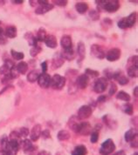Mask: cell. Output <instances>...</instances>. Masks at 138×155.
Listing matches in <instances>:
<instances>
[{
  "instance_id": "6da1fadb",
  "label": "cell",
  "mask_w": 138,
  "mask_h": 155,
  "mask_svg": "<svg viewBox=\"0 0 138 155\" xmlns=\"http://www.w3.org/2000/svg\"><path fill=\"white\" fill-rule=\"evenodd\" d=\"M95 2L98 8L103 9L108 12H116L120 8V2L118 0H100Z\"/></svg>"
},
{
  "instance_id": "7a4b0ae2",
  "label": "cell",
  "mask_w": 138,
  "mask_h": 155,
  "mask_svg": "<svg viewBox=\"0 0 138 155\" xmlns=\"http://www.w3.org/2000/svg\"><path fill=\"white\" fill-rule=\"evenodd\" d=\"M67 79L60 74H54L53 77H51V83L50 86L54 90H61L66 85Z\"/></svg>"
},
{
  "instance_id": "3957f363",
  "label": "cell",
  "mask_w": 138,
  "mask_h": 155,
  "mask_svg": "<svg viewBox=\"0 0 138 155\" xmlns=\"http://www.w3.org/2000/svg\"><path fill=\"white\" fill-rule=\"evenodd\" d=\"M115 150H116V145L113 140L108 139L102 144L100 148V153L102 155H109L113 153Z\"/></svg>"
},
{
  "instance_id": "277c9868",
  "label": "cell",
  "mask_w": 138,
  "mask_h": 155,
  "mask_svg": "<svg viewBox=\"0 0 138 155\" xmlns=\"http://www.w3.org/2000/svg\"><path fill=\"white\" fill-rule=\"evenodd\" d=\"M19 147L22 148L23 151L29 155H33L37 150V147L33 145L32 140H27V139L19 142Z\"/></svg>"
},
{
  "instance_id": "5b68a950",
  "label": "cell",
  "mask_w": 138,
  "mask_h": 155,
  "mask_svg": "<svg viewBox=\"0 0 138 155\" xmlns=\"http://www.w3.org/2000/svg\"><path fill=\"white\" fill-rule=\"evenodd\" d=\"M108 78H99L94 85V91L97 93H102L106 91L108 87Z\"/></svg>"
},
{
  "instance_id": "8992f818",
  "label": "cell",
  "mask_w": 138,
  "mask_h": 155,
  "mask_svg": "<svg viewBox=\"0 0 138 155\" xmlns=\"http://www.w3.org/2000/svg\"><path fill=\"white\" fill-rule=\"evenodd\" d=\"M93 113V109L90 106H82L80 107V109L78 110L77 113V117L80 120H87L88 119L90 116L92 115Z\"/></svg>"
},
{
  "instance_id": "52a82bcc",
  "label": "cell",
  "mask_w": 138,
  "mask_h": 155,
  "mask_svg": "<svg viewBox=\"0 0 138 155\" xmlns=\"http://www.w3.org/2000/svg\"><path fill=\"white\" fill-rule=\"evenodd\" d=\"M91 55L99 59H103L106 57V51L103 46L100 45H93L91 46Z\"/></svg>"
},
{
  "instance_id": "ba28073f",
  "label": "cell",
  "mask_w": 138,
  "mask_h": 155,
  "mask_svg": "<svg viewBox=\"0 0 138 155\" xmlns=\"http://www.w3.org/2000/svg\"><path fill=\"white\" fill-rule=\"evenodd\" d=\"M19 142L20 141L14 140H10L8 142V146L6 148L7 153L9 155H16L19 149Z\"/></svg>"
},
{
  "instance_id": "9c48e42d",
  "label": "cell",
  "mask_w": 138,
  "mask_h": 155,
  "mask_svg": "<svg viewBox=\"0 0 138 155\" xmlns=\"http://www.w3.org/2000/svg\"><path fill=\"white\" fill-rule=\"evenodd\" d=\"M122 55V51L121 50L118 49V48H113L110 49L107 53H106V58L107 60H109V62H114V61H116L118 60Z\"/></svg>"
},
{
  "instance_id": "30bf717a",
  "label": "cell",
  "mask_w": 138,
  "mask_h": 155,
  "mask_svg": "<svg viewBox=\"0 0 138 155\" xmlns=\"http://www.w3.org/2000/svg\"><path fill=\"white\" fill-rule=\"evenodd\" d=\"M88 83H89V77L84 73V74H81L80 76H78L77 79H76L75 85L77 88L85 89L88 85Z\"/></svg>"
},
{
  "instance_id": "8fae6325",
  "label": "cell",
  "mask_w": 138,
  "mask_h": 155,
  "mask_svg": "<svg viewBox=\"0 0 138 155\" xmlns=\"http://www.w3.org/2000/svg\"><path fill=\"white\" fill-rule=\"evenodd\" d=\"M38 84L42 88H48L51 83V76L47 73H41L38 78Z\"/></svg>"
},
{
  "instance_id": "7c38bea8",
  "label": "cell",
  "mask_w": 138,
  "mask_h": 155,
  "mask_svg": "<svg viewBox=\"0 0 138 155\" xmlns=\"http://www.w3.org/2000/svg\"><path fill=\"white\" fill-rule=\"evenodd\" d=\"M92 130H93V128H92L91 125L88 122H86V121L85 122H81L78 134H81V135H83V136H88L93 132Z\"/></svg>"
},
{
  "instance_id": "4fadbf2b",
  "label": "cell",
  "mask_w": 138,
  "mask_h": 155,
  "mask_svg": "<svg viewBox=\"0 0 138 155\" xmlns=\"http://www.w3.org/2000/svg\"><path fill=\"white\" fill-rule=\"evenodd\" d=\"M41 126L40 124H37L33 127L31 133H30V138H31V140L33 141H37L40 137L41 136Z\"/></svg>"
},
{
  "instance_id": "5bb4252c",
  "label": "cell",
  "mask_w": 138,
  "mask_h": 155,
  "mask_svg": "<svg viewBox=\"0 0 138 155\" xmlns=\"http://www.w3.org/2000/svg\"><path fill=\"white\" fill-rule=\"evenodd\" d=\"M78 120H79L78 117L72 116L68 120V127L73 132H74L77 134L79 133V128H80V124H81V122Z\"/></svg>"
},
{
  "instance_id": "9a60e30c",
  "label": "cell",
  "mask_w": 138,
  "mask_h": 155,
  "mask_svg": "<svg viewBox=\"0 0 138 155\" xmlns=\"http://www.w3.org/2000/svg\"><path fill=\"white\" fill-rule=\"evenodd\" d=\"M53 9V5L52 4H46V5H40L38 7L35 9V13L39 15H42L48 12Z\"/></svg>"
},
{
  "instance_id": "2e32d148",
  "label": "cell",
  "mask_w": 138,
  "mask_h": 155,
  "mask_svg": "<svg viewBox=\"0 0 138 155\" xmlns=\"http://www.w3.org/2000/svg\"><path fill=\"white\" fill-rule=\"evenodd\" d=\"M60 45L64 50H67L73 48V40L71 36L64 35L60 39Z\"/></svg>"
},
{
  "instance_id": "e0dca14e",
  "label": "cell",
  "mask_w": 138,
  "mask_h": 155,
  "mask_svg": "<svg viewBox=\"0 0 138 155\" xmlns=\"http://www.w3.org/2000/svg\"><path fill=\"white\" fill-rule=\"evenodd\" d=\"M113 78L116 79L118 81V83L120 85H127L129 83V78L126 77L125 75H123L121 71H117V72H114V75H113Z\"/></svg>"
},
{
  "instance_id": "ac0fdd59",
  "label": "cell",
  "mask_w": 138,
  "mask_h": 155,
  "mask_svg": "<svg viewBox=\"0 0 138 155\" xmlns=\"http://www.w3.org/2000/svg\"><path fill=\"white\" fill-rule=\"evenodd\" d=\"M45 44L46 45L49 47V48H56L57 47V45H58V41H57V38L54 35H47L46 39H45Z\"/></svg>"
},
{
  "instance_id": "d6986e66",
  "label": "cell",
  "mask_w": 138,
  "mask_h": 155,
  "mask_svg": "<svg viewBox=\"0 0 138 155\" xmlns=\"http://www.w3.org/2000/svg\"><path fill=\"white\" fill-rule=\"evenodd\" d=\"M64 58H63L61 55L58 54L57 56L53 57V61H52V68L53 69H58L60 67L62 66V64H64Z\"/></svg>"
},
{
  "instance_id": "ffe728a7",
  "label": "cell",
  "mask_w": 138,
  "mask_h": 155,
  "mask_svg": "<svg viewBox=\"0 0 138 155\" xmlns=\"http://www.w3.org/2000/svg\"><path fill=\"white\" fill-rule=\"evenodd\" d=\"M126 25H127V28H131L134 26V25L136 24V12H132L131 14L129 15L128 17L124 18Z\"/></svg>"
},
{
  "instance_id": "44dd1931",
  "label": "cell",
  "mask_w": 138,
  "mask_h": 155,
  "mask_svg": "<svg viewBox=\"0 0 138 155\" xmlns=\"http://www.w3.org/2000/svg\"><path fill=\"white\" fill-rule=\"evenodd\" d=\"M124 138L125 140L127 141V142H131L133 140H135L136 138H137V132H136V130L129 129V131L126 132Z\"/></svg>"
},
{
  "instance_id": "7402d4cb",
  "label": "cell",
  "mask_w": 138,
  "mask_h": 155,
  "mask_svg": "<svg viewBox=\"0 0 138 155\" xmlns=\"http://www.w3.org/2000/svg\"><path fill=\"white\" fill-rule=\"evenodd\" d=\"M5 35L6 36L7 38H14L17 37V28L13 26V25H11V26H8L5 31Z\"/></svg>"
},
{
  "instance_id": "603a6c76",
  "label": "cell",
  "mask_w": 138,
  "mask_h": 155,
  "mask_svg": "<svg viewBox=\"0 0 138 155\" xmlns=\"http://www.w3.org/2000/svg\"><path fill=\"white\" fill-rule=\"evenodd\" d=\"M87 153H88L87 147L83 145L75 147L74 151L72 152V155H87Z\"/></svg>"
},
{
  "instance_id": "cb8c5ba5",
  "label": "cell",
  "mask_w": 138,
  "mask_h": 155,
  "mask_svg": "<svg viewBox=\"0 0 138 155\" xmlns=\"http://www.w3.org/2000/svg\"><path fill=\"white\" fill-rule=\"evenodd\" d=\"M77 53L80 57V61H82L83 59L85 58V55H86V47H85V45L82 42H80L78 44Z\"/></svg>"
},
{
  "instance_id": "d4e9b609",
  "label": "cell",
  "mask_w": 138,
  "mask_h": 155,
  "mask_svg": "<svg viewBox=\"0 0 138 155\" xmlns=\"http://www.w3.org/2000/svg\"><path fill=\"white\" fill-rule=\"evenodd\" d=\"M40 73L39 70H33L32 71H30L27 75V80L31 83H34L35 81L38 80V78L40 77Z\"/></svg>"
},
{
  "instance_id": "484cf974",
  "label": "cell",
  "mask_w": 138,
  "mask_h": 155,
  "mask_svg": "<svg viewBox=\"0 0 138 155\" xmlns=\"http://www.w3.org/2000/svg\"><path fill=\"white\" fill-rule=\"evenodd\" d=\"M60 55L64 58V60L65 59H67V60H73L74 58V51H73V48L64 50Z\"/></svg>"
},
{
  "instance_id": "4316f807",
  "label": "cell",
  "mask_w": 138,
  "mask_h": 155,
  "mask_svg": "<svg viewBox=\"0 0 138 155\" xmlns=\"http://www.w3.org/2000/svg\"><path fill=\"white\" fill-rule=\"evenodd\" d=\"M25 38L27 40L28 45H33V46L38 45H37L38 40H37V38H36V37H35L32 32H27V33H26V34H25Z\"/></svg>"
},
{
  "instance_id": "83f0119b",
  "label": "cell",
  "mask_w": 138,
  "mask_h": 155,
  "mask_svg": "<svg viewBox=\"0 0 138 155\" xmlns=\"http://www.w3.org/2000/svg\"><path fill=\"white\" fill-rule=\"evenodd\" d=\"M57 137H58V140H59L65 141L69 140L70 137H71V135H70V133H69L68 131H67V130H60V131L58 133Z\"/></svg>"
},
{
  "instance_id": "f1b7e54d",
  "label": "cell",
  "mask_w": 138,
  "mask_h": 155,
  "mask_svg": "<svg viewBox=\"0 0 138 155\" xmlns=\"http://www.w3.org/2000/svg\"><path fill=\"white\" fill-rule=\"evenodd\" d=\"M75 9L79 13L83 14V13H85V12L88 11V4H86V3L80 2V3H77L75 5Z\"/></svg>"
},
{
  "instance_id": "f546056e",
  "label": "cell",
  "mask_w": 138,
  "mask_h": 155,
  "mask_svg": "<svg viewBox=\"0 0 138 155\" xmlns=\"http://www.w3.org/2000/svg\"><path fill=\"white\" fill-rule=\"evenodd\" d=\"M16 67H17V70L19 72V74H26V71H28V64L26 62H24V61H22L20 63H19L17 65H16Z\"/></svg>"
},
{
  "instance_id": "4dcf8cb0",
  "label": "cell",
  "mask_w": 138,
  "mask_h": 155,
  "mask_svg": "<svg viewBox=\"0 0 138 155\" xmlns=\"http://www.w3.org/2000/svg\"><path fill=\"white\" fill-rule=\"evenodd\" d=\"M103 121L104 123L108 126V127L113 129V128H116V127L117 126L116 120H114L113 119H110V116L109 115H106L103 117Z\"/></svg>"
},
{
  "instance_id": "1f68e13d",
  "label": "cell",
  "mask_w": 138,
  "mask_h": 155,
  "mask_svg": "<svg viewBox=\"0 0 138 155\" xmlns=\"http://www.w3.org/2000/svg\"><path fill=\"white\" fill-rule=\"evenodd\" d=\"M128 75L130 78H136L138 75V65H129Z\"/></svg>"
},
{
  "instance_id": "d6a6232c",
  "label": "cell",
  "mask_w": 138,
  "mask_h": 155,
  "mask_svg": "<svg viewBox=\"0 0 138 155\" xmlns=\"http://www.w3.org/2000/svg\"><path fill=\"white\" fill-rule=\"evenodd\" d=\"M116 99L119 100H122V101H126V102H129L130 100V95L127 92H125L124 91H120L116 94Z\"/></svg>"
},
{
  "instance_id": "836d02e7",
  "label": "cell",
  "mask_w": 138,
  "mask_h": 155,
  "mask_svg": "<svg viewBox=\"0 0 138 155\" xmlns=\"http://www.w3.org/2000/svg\"><path fill=\"white\" fill-rule=\"evenodd\" d=\"M8 142H9V140H8V137H7L6 135H4L0 139V153L6 151Z\"/></svg>"
},
{
  "instance_id": "e575fe53",
  "label": "cell",
  "mask_w": 138,
  "mask_h": 155,
  "mask_svg": "<svg viewBox=\"0 0 138 155\" xmlns=\"http://www.w3.org/2000/svg\"><path fill=\"white\" fill-rule=\"evenodd\" d=\"M47 31H46V30L44 28H40L39 31H38V32H37V36H36V38H37V40L38 41H45V39H46V38H47Z\"/></svg>"
},
{
  "instance_id": "d590c367",
  "label": "cell",
  "mask_w": 138,
  "mask_h": 155,
  "mask_svg": "<svg viewBox=\"0 0 138 155\" xmlns=\"http://www.w3.org/2000/svg\"><path fill=\"white\" fill-rule=\"evenodd\" d=\"M11 54H12V58H13L14 59H16V60H21V59H23V58H25V54H24L23 52L16 51H14V50H12V51H11Z\"/></svg>"
},
{
  "instance_id": "8d00e7d4",
  "label": "cell",
  "mask_w": 138,
  "mask_h": 155,
  "mask_svg": "<svg viewBox=\"0 0 138 155\" xmlns=\"http://www.w3.org/2000/svg\"><path fill=\"white\" fill-rule=\"evenodd\" d=\"M40 51H41V47H40L39 45H34L31 48L30 54L32 57H36Z\"/></svg>"
},
{
  "instance_id": "74e56055",
  "label": "cell",
  "mask_w": 138,
  "mask_h": 155,
  "mask_svg": "<svg viewBox=\"0 0 138 155\" xmlns=\"http://www.w3.org/2000/svg\"><path fill=\"white\" fill-rule=\"evenodd\" d=\"M88 16H89V18L92 20H95V21H96L100 18V14L95 10H91L89 13H88Z\"/></svg>"
},
{
  "instance_id": "f35d334b",
  "label": "cell",
  "mask_w": 138,
  "mask_h": 155,
  "mask_svg": "<svg viewBox=\"0 0 138 155\" xmlns=\"http://www.w3.org/2000/svg\"><path fill=\"white\" fill-rule=\"evenodd\" d=\"M10 71H11V69L7 66L6 64H5L0 67V74L1 75L7 76V75L10 74Z\"/></svg>"
},
{
  "instance_id": "ab89813d",
  "label": "cell",
  "mask_w": 138,
  "mask_h": 155,
  "mask_svg": "<svg viewBox=\"0 0 138 155\" xmlns=\"http://www.w3.org/2000/svg\"><path fill=\"white\" fill-rule=\"evenodd\" d=\"M123 111L126 114H129V115H131L133 114L134 112V108L131 104H126L123 106Z\"/></svg>"
},
{
  "instance_id": "60d3db41",
  "label": "cell",
  "mask_w": 138,
  "mask_h": 155,
  "mask_svg": "<svg viewBox=\"0 0 138 155\" xmlns=\"http://www.w3.org/2000/svg\"><path fill=\"white\" fill-rule=\"evenodd\" d=\"M85 74H86V75H88V77H89V76H92L93 78H95V77H98V76H99V71H95V70H92V69L88 68V69H86Z\"/></svg>"
},
{
  "instance_id": "b9f144b4",
  "label": "cell",
  "mask_w": 138,
  "mask_h": 155,
  "mask_svg": "<svg viewBox=\"0 0 138 155\" xmlns=\"http://www.w3.org/2000/svg\"><path fill=\"white\" fill-rule=\"evenodd\" d=\"M20 74H19V72L17 70V67H16V65H14L13 67L11 69V71H10V76L11 78L13 79V78H19Z\"/></svg>"
},
{
  "instance_id": "7bdbcfd3",
  "label": "cell",
  "mask_w": 138,
  "mask_h": 155,
  "mask_svg": "<svg viewBox=\"0 0 138 155\" xmlns=\"http://www.w3.org/2000/svg\"><path fill=\"white\" fill-rule=\"evenodd\" d=\"M91 136H90V141H91V143H96L97 141H98V139H99V133L96 132V131H94V132H92L91 134H90Z\"/></svg>"
},
{
  "instance_id": "ee69618b",
  "label": "cell",
  "mask_w": 138,
  "mask_h": 155,
  "mask_svg": "<svg viewBox=\"0 0 138 155\" xmlns=\"http://www.w3.org/2000/svg\"><path fill=\"white\" fill-rule=\"evenodd\" d=\"M20 134L19 132L15 131V132H12L10 134V140H14L20 141Z\"/></svg>"
},
{
  "instance_id": "f6af8a7d",
  "label": "cell",
  "mask_w": 138,
  "mask_h": 155,
  "mask_svg": "<svg viewBox=\"0 0 138 155\" xmlns=\"http://www.w3.org/2000/svg\"><path fill=\"white\" fill-rule=\"evenodd\" d=\"M19 133L20 134L21 137H24V138H26L28 135L30 134V133H29V129L26 128V127H21Z\"/></svg>"
},
{
  "instance_id": "bcb514c9",
  "label": "cell",
  "mask_w": 138,
  "mask_h": 155,
  "mask_svg": "<svg viewBox=\"0 0 138 155\" xmlns=\"http://www.w3.org/2000/svg\"><path fill=\"white\" fill-rule=\"evenodd\" d=\"M53 4L55 5H58V6H61V7H64L67 5V0H54L53 1Z\"/></svg>"
},
{
  "instance_id": "7dc6e473",
  "label": "cell",
  "mask_w": 138,
  "mask_h": 155,
  "mask_svg": "<svg viewBox=\"0 0 138 155\" xmlns=\"http://www.w3.org/2000/svg\"><path fill=\"white\" fill-rule=\"evenodd\" d=\"M116 91H117V86L116 85V84H114V83L110 84V87H109V94L110 96H112L116 92Z\"/></svg>"
},
{
  "instance_id": "c3c4849f",
  "label": "cell",
  "mask_w": 138,
  "mask_h": 155,
  "mask_svg": "<svg viewBox=\"0 0 138 155\" xmlns=\"http://www.w3.org/2000/svg\"><path fill=\"white\" fill-rule=\"evenodd\" d=\"M128 64H129V65H138L137 64V56H133L131 57L129 59V61H128Z\"/></svg>"
},
{
  "instance_id": "681fc988",
  "label": "cell",
  "mask_w": 138,
  "mask_h": 155,
  "mask_svg": "<svg viewBox=\"0 0 138 155\" xmlns=\"http://www.w3.org/2000/svg\"><path fill=\"white\" fill-rule=\"evenodd\" d=\"M118 27H119V28L122 29V30L127 29V25H126V22H125L124 18H122L120 21L118 22Z\"/></svg>"
},
{
  "instance_id": "f907efd6",
  "label": "cell",
  "mask_w": 138,
  "mask_h": 155,
  "mask_svg": "<svg viewBox=\"0 0 138 155\" xmlns=\"http://www.w3.org/2000/svg\"><path fill=\"white\" fill-rule=\"evenodd\" d=\"M41 136L43 139H49V138H51V134H50V131L49 130H44L43 132H41Z\"/></svg>"
},
{
  "instance_id": "816d5d0a",
  "label": "cell",
  "mask_w": 138,
  "mask_h": 155,
  "mask_svg": "<svg viewBox=\"0 0 138 155\" xmlns=\"http://www.w3.org/2000/svg\"><path fill=\"white\" fill-rule=\"evenodd\" d=\"M41 69L42 73H47V61H44L41 64Z\"/></svg>"
},
{
  "instance_id": "f5cc1de1",
  "label": "cell",
  "mask_w": 138,
  "mask_h": 155,
  "mask_svg": "<svg viewBox=\"0 0 138 155\" xmlns=\"http://www.w3.org/2000/svg\"><path fill=\"white\" fill-rule=\"evenodd\" d=\"M107 100V96L105 95H102L98 98V102H105Z\"/></svg>"
},
{
  "instance_id": "db71d44e",
  "label": "cell",
  "mask_w": 138,
  "mask_h": 155,
  "mask_svg": "<svg viewBox=\"0 0 138 155\" xmlns=\"http://www.w3.org/2000/svg\"><path fill=\"white\" fill-rule=\"evenodd\" d=\"M4 32H3V30L2 28H0V42L1 43H5V41L4 40Z\"/></svg>"
},
{
  "instance_id": "11a10c76",
  "label": "cell",
  "mask_w": 138,
  "mask_h": 155,
  "mask_svg": "<svg viewBox=\"0 0 138 155\" xmlns=\"http://www.w3.org/2000/svg\"><path fill=\"white\" fill-rule=\"evenodd\" d=\"M37 3L39 5H46V4H48V1L47 0H38Z\"/></svg>"
},
{
  "instance_id": "9f6ffc18",
  "label": "cell",
  "mask_w": 138,
  "mask_h": 155,
  "mask_svg": "<svg viewBox=\"0 0 138 155\" xmlns=\"http://www.w3.org/2000/svg\"><path fill=\"white\" fill-rule=\"evenodd\" d=\"M38 155H52L49 152L47 151H41V152H40Z\"/></svg>"
},
{
  "instance_id": "6f0895ef",
  "label": "cell",
  "mask_w": 138,
  "mask_h": 155,
  "mask_svg": "<svg viewBox=\"0 0 138 155\" xmlns=\"http://www.w3.org/2000/svg\"><path fill=\"white\" fill-rule=\"evenodd\" d=\"M113 155H126V153H125L124 151H119V152L116 153L115 154H113Z\"/></svg>"
},
{
  "instance_id": "680465c9",
  "label": "cell",
  "mask_w": 138,
  "mask_h": 155,
  "mask_svg": "<svg viewBox=\"0 0 138 155\" xmlns=\"http://www.w3.org/2000/svg\"><path fill=\"white\" fill-rule=\"evenodd\" d=\"M29 2H30V4H31L32 6H36V5L38 4L37 1H33V0H31V1H29Z\"/></svg>"
},
{
  "instance_id": "91938a15",
  "label": "cell",
  "mask_w": 138,
  "mask_h": 155,
  "mask_svg": "<svg viewBox=\"0 0 138 155\" xmlns=\"http://www.w3.org/2000/svg\"><path fill=\"white\" fill-rule=\"evenodd\" d=\"M137 90L138 87L137 86H136L135 89H134V94H135V97H136V98H137Z\"/></svg>"
},
{
  "instance_id": "94428289",
  "label": "cell",
  "mask_w": 138,
  "mask_h": 155,
  "mask_svg": "<svg viewBox=\"0 0 138 155\" xmlns=\"http://www.w3.org/2000/svg\"><path fill=\"white\" fill-rule=\"evenodd\" d=\"M24 1L23 0H13L12 1V3H14V4H22Z\"/></svg>"
},
{
  "instance_id": "6125c7cd",
  "label": "cell",
  "mask_w": 138,
  "mask_h": 155,
  "mask_svg": "<svg viewBox=\"0 0 138 155\" xmlns=\"http://www.w3.org/2000/svg\"><path fill=\"white\" fill-rule=\"evenodd\" d=\"M1 155H9V154L7 153L6 152H2V153H1Z\"/></svg>"
},
{
  "instance_id": "be15d7a7",
  "label": "cell",
  "mask_w": 138,
  "mask_h": 155,
  "mask_svg": "<svg viewBox=\"0 0 138 155\" xmlns=\"http://www.w3.org/2000/svg\"><path fill=\"white\" fill-rule=\"evenodd\" d=\"M133 155H137V153H135V154H133Z\"/></svg>"
}]
</instances>
